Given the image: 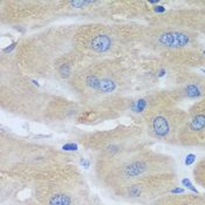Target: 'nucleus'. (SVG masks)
<instances>
[{
    "label": "nucleus",
    "instance_id": "nucleus-5",
    "mask_svg": "<svg viewBox=\"0 0 205 205\" xmlns=\"http://www.w3.org/2000/svg\"><path fill=\"white\" fill-rule=\"evenodd\" d=\"M49 95L21 70L13 53L2 52L0 56V107L2 110L28 121L41 122Z\"/></svg>",
    "mask_w": 205,
    "mask_h": 205
},
{
    "label": "nucleus",
    "instance_id": "nucleus-9",
    "mask_svg": "<svg viewBox=\"0 0 205 205\" xmlns=\"http://www.w3.org/2000/svg\"><path fill=\"white\" fill-rule=\"evenodd\" d=\"M55 0H1L0 23L18 27H47L59 19Z\"/></svg>",
    "mask_w": 205,
    "mask_h": 205
},
{
    "label": "nucleus",
    "instance_id": "nucleus-18",
    "mask_svg": "<svg viewBox=\"0 0 205 205\" xmlns=\"http://www.w3.org/2000/svg\"><path fill=\"white\" fill-rule=\"evenodd\" d=\"M196 161V156L193 155V154H190V155H187V159H185V164L187 165H191Z\"/></svg>",
    "mask_w": 205,
    "mask_h": 205
},
{
    "label": "nucleus",
    "instance_id": "nucleus-19",
    "mask_svg": "<svg viewBox=\"0 0 205 205\" xmlns=\"http://www.w3.org/2000/svg\"><path fill=\"white\" fill-rule=\"evenodd\" d=\"M182 183H183L184 185H187V189H190L191 191H193V192L197 193V190H196V189H195V187H192V184L190 183V181H189V179H183V181H182Z\"/></svg>",
    "mask_w": 205,
    "mask_h": 205
},
{
    "label": "nucleus",
    "instance_id": "nucleus-7",
    "mask_svg": "<svg viewBox=\"0 0 205 205\" xmlns=\"http://www.w3.org/2000/svg\"><path fill=\"white\" fill-rule=\"evenodd\" d=\"M76 138L83 148L95 154V161H115L144 150L149 140L141 123L121 124L108 130L81 131Z\"/></svg>",
    "mask_w": 205,
    "mask_h": 205
},
{
    "label": "nucleus",
    "instance_id": "nucleus-3",
    "mask_svg": "<svg viewBox=\"0 0 205 205\" xmlns=\"http://www.w3.org/2000/svg\"><path fill=\"white\" fill-rule=\"evenodd\" d=\"M1 172L8 178L32 184L40 177L73 163L69 154L43 143L21 138L1 131L0 140Z\"/></svg>",
    "mask_w": 205,
    "mask_h": 205
},
{
    "label": "nucleus",
    "instance_id": "nucleus-6",
    "mask_svg": "<svg viewBox=\"0 0 205 205\" xmlns=\"http://www.w3.org/2000/svg\"><path fill=\"white\" fill-rule=\"evenodd\" d=\"M95 177L110 191L142 177L175 171L171 156L152 150H141L115 161H95Z\"/></svg>",
    "mask_w": 205,
    "mask_h": 205
},
{
    "label": "nucleus",
    "instance_id": "nucleus-2",
    "mask_svg": "<svg viewBox=\"0 0 205 205\" xmlns=\"http://www.w3.org/2000/svg\"><path fill=\"white\" fill-rule=\"evenodd\" d=\"M76 25H49L17 42L14 58L31 79L67 83L84 64L75 45Z\"/></svg>",
    "mask_w": 205,
    "mask_h": 205
},
{
    "label": "nucleus",
    "instance_id": "nucleus-12",
    "mask_svg": "<svg viewBox=\"0 0 205 205\" xmlns=\"http://www.w3.org/2000/svg\"><path fill=\"white\" fill-rule=\"evenodd\" d=\"M187 110L178 105H168L150 111L141 120L149 140L165 144H176L182 127L187 121Z\"/></svg>",
    "mask_w": 205,
    "mask_h": 205
},
{
    "label": "nucleus",
    "instance_id": "nucleus-17",
    "mask_svg": "<svg viewBox=\"0 0 205 205\" xmlns=\"http://www.w3.org/2000/svg\"><path fill=\"white\" fill-rule=\"evenodd\" d=\"M193 177H195V181L205 189V158L198 162V164L196 165V168L193 170Z\"/></svg>",
    "mask_w": 205,
    "mask_h": 205
},
{
    "label": "nucleus",
    "instance_id": "nucleus-14",
    "mask_svg": "<svg viewBox=\"0 0 205 205\" xmlns=\"http://www.w3.org/2000/svg\"><path fill=\"white\" fill-rule=\"evenodd\" d=\"M177 146L205 148V99L198 100L187 109V117L182 127Z\"/></svg>",
    "mask_w": 205,
    "mask_h": 205
},
{
    "label": "nucleus",
    "instance_id": "nucleus-8",
    "mask_svg": "<svg viewBox=\"0 0 205 205\" xmlns=\"http://www.w3.org/2000/svg\"><path fill=\"white\" fill-rule=\"evenodd\" d=\"M33 205H83L87 187L74 164L64 165L32 183Z\"/></svg>",
    "mask_w": 205,
    "mask_h": 205
},
{
    "label": "nucleus",
    "instance_id": "nucleus-11",
    "mask_svg": "<svg viewBox=\"0 0 205 205\" xmlns=\"http://www.w3.org/2000/svg\"><path fill=\"white\" fill-rule=\"evenodd\" d=\"M177 185V174L175 171L162 172L156 175L142 177L127 183L122 187L110 191L117 198L130 202L146 204L154 203L161 197L170 193Z\"/></svg>",
    "mask_w": 205,
    "mask_h": 205
},
{
    "label": "nucleus",
    "instance_id": "nucleus-10",
    "mask_svg": "<svg viewBox=\"0 0 205 205\" xmlns=\"http://www.w3.org/2000/svg\"><path fill=\"white\" fill-rule=\"evenodd\" d=\"M141 46L154 54L200 48L199 33L169 25H144Z\"/></svg>",
    "mask_w": 205,
    "mask_h": 205
},
{
    "label": "nucleus",
    "instance_id": "nucleus-13",
    "mask_svg": "<svg viewBox=\"0 0 205 205\" xmlns=\"http://www.w3.org/2000/svg\"><path fill=\"white\" fill-rule=\"evenodd\" d=\"M83 113V105L74 99H67L62 95L51 94L42 114V121L47 125H62L79 123Z\"/></svg>",
    "mask_w": 205,
    "mask_h": 205
},
{
    "label": "nucleus",
    "instance_id": "nucleus-15",
    "mask_svg": "<svg viewBox=\"0 0 205 205\" xmlns=\"http://www.w3.org/2000/svg\"><path fill=\"white\" fill-rule=\"evenodd\" d=\"M172 80L175 83L170 90L178 102L183 100L198 101L205 99V75L190 70L172 76Z\"/></svg>",
    "mask_w": 205,
    "mask_h": 205
},
{
    "label": "nucleus",
    "instance_id": "nucleus-4",
    "mask_svg": "<svg viewBox=\"0 0 205 205\" xmlns=\"http://www.w3.org/2000/svg\"><path fill=\"white\" fill-rule=\"evenodd\" d=\"M144 25L127 21H90L76 25L75 45L84 62L129 56L141 46Z\"/></svg>",
    "mask_w": 205,
    "mask_h": 205
},
{
    "label": "nucleus",
    "instance_id": "nucleus-1",
    "mask_svg": "<svg viewBox=\"0 0 205 205\" xmlns=\"http://www.w3.org/2000/svg\"><path fill=\"white\" fill-rule=\"evenodd\" d=\"M136 74L130 55L81 64L64 84L83 105L79 124L94 125L128 115Z\"/></svg>",
    "mask_w": 205,
    "mask_h": 205
},
{
    "label": "nucleus",
    "instance_id": "nucleus-16",
    "mask_svg": "<svg viewBox=\"0 0 205 205\" xmlns=\"http://www.w3.org/2000/svg\"><path fill=\"white\" fill-rule=\"evenodd\" d=\"M154 205H205V197H199V196H190V195H187V196H183V197H178V196H175V197H171V198H168V197H163L159 200H156L152 203Z\"/></svg>",
    "mask_w": 205,
    "mask_h": 205
},
{
    "label": "nucleus",
    "instance_id": "nucleus-20",
    "mask_svg": "<svg viewBox=\"0 0 205 205\" xmlns=\"http://www.w3.org/2000/svg\"><path fill=\"white\" fill-rule=\"evenodd\" d=\"M204 67H205V60H204Z\"/></svg>",
    "mask_w": 205,
    "mask_h": 205
}]
</instances>
